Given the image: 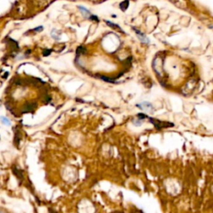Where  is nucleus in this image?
I'll list each match as a JSON object with an SVG mask.
<instances>
[{
  "label": "nucleus",
  "mask_w": 213,
  "mask_h": 213,
  "mask_svg": "<svg viewBox=\"0 0 213 213\" xmlns=\"http://www.w3.org/2000/svg\"><path fill=\"white\" fill-rule=\"evenodd\" d=\"M148 118L149 119V121H150V123H152L153 125L155 126V127H156L157 130H160V129L164 128V127H170L174 126V124H172V123L161 122V121L157 120V119H156V118H149V117H148Z\"/></svg>",
  "instance_id": "f257e3e1"
},
{
  "label": "nucleus",
  "mask_w": 213,
  "mask_h": 213,
  "mask_svg": "<svg viewBox=\"0 0 213 213\" xmlns=\"http://www.w3.org/2000/svg\"><path fill=\"white\" fill-rule=\"evenodd\" d=\"M137 106L139 107L140 109L144 110V111H147V112H153V106L148 102H143L142 103L137 104Z\"/></svg>",
  "instance_id": "f03ea898"
},
{
  "label": "nucleus",
  "mask_w": 213,
  "mask_h": 213,
  "mask_svg": "<svg viewBox=\"0 0 213 213\" xmlns=\"http://www.w3.org/2000/svg\"><path fill=\"white\" fill-rule=\"evenodd\" d=\"M134 30H135V32L137 33V37H138L140 41L142 42V43H143V44H149V43H150V40L148 39V38L146 37V35H145L144 33H142V32H140V31L137 30V29H135V28H134Z\"/></svg>",
  "instance_id": "7ed1b4c3"
},
{
  "label": "nucleus",
  "mask_w": 213,
  "mask_h": 213,
  "mask_svg": "<svg viewBox=\"0 0 213 213\" xmlns=\"http://www.w3.org/2000/svg\"><path fill=\"white\" fill-rule=\"evenodd\" d=\"M35 106V103H27L25 106H23V112H33V107Z\"/></svg>",
  "instance_id": "20e7f679"
},
{
  "label": "nucleus",
  "mask_w": 213,
  "mask_h": 213,
  "mask_svg": "<svg viewBox=\"0 0 213 213\" xmlns=\"http://www.w3.org/2000/svg\"><path fill=\"white\" fill-rule=\"evenodd\" d=\"M79 9H80V11H81V13L82 14V15L85 17V18H89L90 19V17H91V14H90V13L85 8H83V7H79Z\"/></svg>",
  "instance_id": "39448f33"
},
{
  "label": "nucleus",
  "mask_w": 213,
  "mask_h": 213,
  "mask_svg": "<svg viewBox=\"0 0 213 213\" xmlns=\"http://www.w3.org/2000/svg\"><path fill=\"white\" fill-rule=\"evenodd\" d=\"M128 5H129V1H128V0H125V1H123V3H120L121 9H122L123 11H125L126 9L128 8Z\"/></svg>",
  "instance_id": "423d86ee"
},
{
  "label": "nucleus",
  "mask_w": 213,
  "mask_h": 213,
  "mask_svg": "<svg viewBox=\"0 0 213 213\" xmlns=\"http://www.w3.org/2000/svg\"><path fill=\"white\" fill-rule=\"evenodd\" d=\"M85 52H86V48H84L82 46L78 47L77 49V56H78L79 54H85Z\"/></svg>",
  "instance_id": "0eeeda50"
},
{
  "label": "nucleus",
  "mask_w": 213,
  "mask_h": 213,
  "mask_svg": "<svg viewBox=\"0 0 213 213\" xmlns=\"http://www.w3.org/2000/svg\"><path fill=\"white\" fill-rule=\"evenodd\" d=\"M106 23H107V24L109 25V26H111L112 27H113V28H116V29H118V31H122V28H121L117 24H114V23H112L109 22V21H106Z\"/></svg>",
  "instance_id": "6e6552de"
},
{
  "label": "nucleus",
  "mask_w": 213,
  "mask_h": 213,
  "mask_svg": "<svg viewBox=\"0 0 213 213\" xmlns=\"http://www.w3.org/2000/svg\"><path fill=\"white\" fill-rule=\"evenodd\" d=\"M1 119H2V123H3V124H5V125H8V126H10L11 125V123H10V121L8 120V118H5V117H1Z\"/></svg>",
  "instance_id": "1a4fd4ad"
},
{
  "label": "nucleus",
  "mask_w": 213,
  "mask_h": 213,
  "mask_svg": "<svg viewBox=\"0 0 213 213\" xmlns=\"http://www.w3.org/2000/svg\"><path fill=\"white\" fill-rule=\"evenodd\" d=\"M132 123H133V124H135V125L137 126V127H139V126L142 125V123H143V119L139 118V119H137V120H133L132 121Z\"/></svg>",
  "instance_id": "9d476101"
},
{
  "label": "nucleus",
  "mask_w": 213,
  "mask_h": 213,
  "mask_svg": "<svg viewBox=\"0 0 213 213\" xmlns=\"http://www.w3.org/2000/svg\"><path fill=\"white\" fill-rule=\"evenodd\" d=\"M52 52V50H46L44 52V56H48L50 54V52Z\"/></svg>",
  "instance_id": "9b49d317"
}]
</instances>
